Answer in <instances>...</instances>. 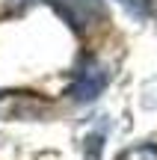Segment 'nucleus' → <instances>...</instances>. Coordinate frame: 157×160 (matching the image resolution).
I'll list each match as a JSON object with an SVG mask.
<instances>
[{
    "instance_id": "1",
    "label": "nucleus",
    "mask_w": 157,
    "mask_h": 160,
    "mask_svg": "<svg viewBox=\"0 0 157 160\" xmlns=\"http://www.w3.org/2000/svg\"><path fill=\"white\" fill-rule=\"evenodd\" d=\"M107 86V71L104 65L98 62V59H86V62L80 65V71H77V80L68 86V98L77 104H89L95 101V98L104 92Z\"/></svg>"
},
{
    "instance_id": "2",
    "label": "nucleus",
    "mask_w": 157,
    "mask_h": 160,
    "mask_svg": "<svg viewBox=\"0 0 157 160\" xmlns=\"http://www.w3.org/2000/svg\"><path fill=\"white\" fill-rule=\"evenodd\" d=\"M56 12L77 30H89L92 24L107 18V6L101 0H51Z\"/></svg>"
},
{
    "instance_id": "3",
    "label": "nucleus",
    "mask_w": 157,
    "mask_h": 160,
    "mask_svg": "<svg viewBox=\"0 0 157 160\" xmlns=\"http://www.w3.org/2000/svg\"><path fill=\"white\" fill-rule=\"evenodd\" d=\"M119 160H157V145H134L119 154Z\"/></svg>"
},
{
    "instance_id": "4",
    "label": "nucleus",
    "mask_w": 157,
    "mask_h": 160,
    "mask_svg": "<svg viewBox=\"0 0 157 160\" xmlns=\"http://www.w3.org/2000/svg\"><path fill=\"white\" fill-rule=\"evenodd\" d=\"M101 148H104V137L101 133H89L86 137V160H98Z\"/></svg>"
},
{
    "instance_id": "5",
    "label": "nucleus",
    "mask_w": 157,
    "mask_h": 160,
    "mask_svg": "<svg viewBox=\"0 0 157 160\" xmlns=\"http://www.w3.org/2000/svg\"><path fill=\"white\" fill-rule=\"evenodd\" d=\"M119 3H122L134 18H148V9H151L148 0H119Z\"/></svg>"
},
{
    "instance_id": "6",
    "label": "nucleus",
    "mask_w": 157,
    "mask_h": 160,
    "mask_svg": "<svg viewBox=\"0 0 157 160\" xmlns=\"http://www.w3.org/2000/svg\"><path fill=\"white\" fill-rule=\"evenodd\" d=\"M0 98H3V95H0Z\"/></svg>"
}]
</instances>
